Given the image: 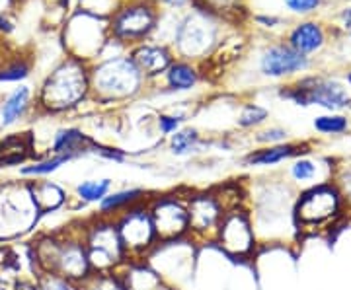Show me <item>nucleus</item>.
Returning <instances> with one entry per match:
<instances>
[{
  "mask_svg": "<svg viewBox=\"0 0 351 290\" xmlns=\"http://www.w3.org/2000/svg\"><path fill=\"white\" fill-rule=\"evenodd\" d=\"M299 191L285 179L258 181L254 193H248L246 207L250 211L254 230L260 246L295 243L301 240L295 224V201Z\"/></svg>",
  "mask_w": 351,
  "mask_h": 290,
  "instance_id": "nucleus-1",
  "label": "nucleus"
},
{
  "mask_svg": "<svg viewBox=\"0 0 351 290\" xmlns=\"http://www.w3.org/2000/svg\"><path fill=\"white\" fill-rule=\"evenodd\" d=\"M90 98V64L66 57L43 80L36 105L43 114H66Z\"/></svg>",
  "mask_w": 351,
  "mask_h": 290,
  "instance_id": "nucleus-2",
  "label": "nucleus"
},
{
  "mask_svg": "<svg viewBox=\"0 0 351 290\" xmlns=\"http://www.w3.org/2000/svg\"><path fill=\"white\" fill-rule=\"evenodd\" d=\"M348 218V207L334 181H326L297 193L295 224L299 236H316L338 228Z\"/></svg>",
  "mask_w": 351,
  "mask_h": 290,
  "instance_id": "nucleus-3",
  "label": "nucleus"
},
{
  "mask_svg": "<svg viewBox=\"0 0 351 290\" xmlns=\"http://www.w3.org/2000/svg\"><path fill=\"white\" fill-rule=\"evenodd\" d=\"M147 86V78L135 61L127 57H108L90 66V96L100 103H119L137 98Z\"/></svg>",
  "mask_w": 351,
  "mask_h": 290,
  "instance_id": "nucleus-4",
  "label": "nucleus"
},
{
  "mask_svg": "<svg viewBox=\"0 0 351 290\" xmlns=\"http://www.w3.org/2000/svg\"><path fill=\"white\" fill-rule=\"evenodd\" d=\"M82 240L94 273H117L129 263L125 248L113 220L94 215L88 222H82Z\"/></svg>",
  "mask_w": 351,
  "mask_h": 290,
  "instance_id": "nucleus-5",
  "label": "nucleus"
},
{
  "mask_svg": "<svg viewBox=\"0 0 351 290\" xmlns=\"http://www.w3.org/2000/svg\"><path fill=\"white\" fill-rule=\"evenodd\" d=\"M41 216L34 205L29 183L0 185V241L22 238L39 226Z\"/></svg>",
  "mask_w": 351,
  "mask_h": 290,
  "instance_id": "nucleus-6",
  "label": "nucleus"
},
{
  "mask_svg": "<svg viewBox=\"0 0 351 290\" xmlns=\"http://www.w3.org/2000/svg\"><path fill=\"white\" fill-rule=\"evenodd\" d=\"M195 241L189 238L158 243L151 255L145 259L160 275L164 287L172 290H182V287L191 280L195 269Z\"/></svg>",
  "mask_w": 351,
  "mask_h": 290,
  "instance_id": "nucleus-7",
  "label": "nucleus"
},
{
  "mask_svg": "<svg viewBox=\"0 0 351 290\" xmlns=\"http://www.w3.org/2000/svg\"><path fill=\"white\" fill-rule=\"evenodd\" d=\"M279 98L293 101L295 105L301 107L318 105L326 109L328 114H339L351 105L348 90L338 80L324 76H306L291 86H283L279 90Z\"/></svg>",
  "mask_w": 351,
  "mask_h": 290,
  "instance_id": "nucleus-8",
  "label": "nucleus"
},
{
  "mask_svg": "<svg viewBox=\"0 0 351 290\" xmlns=\"http://www.w3.org/2000/svg\"><path fill=\"white\" fill-rule=\"evenodd\" d=\"M215 246L225 253L226 257L237 259V261H250L256 257L260 241L256 236L252 215L246 205L226 211L217 232Z\"/></svg>",
  "mask_w": 351,
  "mask_h": 290,
  "instance_id": "nucleus-9",
  "label": "nucleus"
},
{
  "mask_svg": "<svg viewBox=\"0 0 351 290\" xmlns=\"http://www.w3.org/2000/svg\"><path fill=\"white\" fill-rule=\"evenodd\" d=\"M147 207L160 243L189 238L188 195L176 191L156 193L149 197Z\"/></svg>",
  "mask_w": 351,
  "mask_h": 290,
  "instance_id": "nucleus-10",
  "label": "nucleus"
},
{
  "mask_svg": "<svg viewBox=\"0 0 351 290\" xmlns=\"http://www.w3.org/2000/svg\"><path fill=\"white\" fill-rule=\"evenodd\" d=\"M113 222L117 226L129 261H145L160 243L147 202L121 213Z\"/></svg>",
  "mask_w": 351,
  "mask_h": 290,
  "instance_id": "nucleus-11",
  "label": "nucleus"
},
{
  "mask_svg": "<svg viewBox=\"0 0 351 290\" xmlns=\"http://www.w3.org/2000/svg\"><path fill=\"white\" fill-rule=\"evenodd\" d=\"M108 31L110 22L106 25V20L101 16L80 10L66 24L64 47L69 49L71 57L88 63L92 57L100 55L101 47L108 43Z\"/></svg>",
  "mask_w": 351,
  "mask_h": 290,
  "instance_id": "nucleus-12",
  "label": "nucleus"
},
{
  "mask_svg": "<svg viewBox=\"0 0 351 290\" xmlns=\"http://www.w3.org/2000/svg\"><path fill=\"white\" fill-rule=\"evenodd\" d=\"M158 22L154 4L147 0L127 2L110 18V34L117 43H143L151 36Z\"/></svg>",
  "mask_w": 351,
  "mask_h": 290,
  "instance_id": "nucleus-13",
  "label": "nucleus"
},
{
  "mask_svg": "<svg viewBox=\"0 0 351 290\" xmlns=\"http://www.w3.org/2000/svg\"><path fill=\"white\" fill-rule=\"evenodd\" d=\"M189 240L197 246L215 243L219 226L226 215V207L217 191H199L188 195Z\"/></svg>",
  "mask_w": 351,
  "mask_h": 290,
  "instance_id": "nucleus-14",
  "label": "nucleus"
},
{
  "mask_svg": "<svg viewBox=\"0 0 351 290\" xmlns=\"http://www.w3.org/2000/svg\"><path fill=\"white\" fill-rule=\"evenodd\" d=\"M217 43V25L213 16L197 12L188 18L176 29V47L184 59H203Z\"/></svg>",
  "mask_w": 351,
  "mask_h": 290,
  "instance_id": "nucleus-15",
  "label": "nucleus"
},
{
  "mask_svg": "<svg viewBox=\"0 0 351 290\" xmlns=\"http://www.w3.org/2000/svg\"><path fill=\"white\" fill-rule=\"evenodd\" d=\"M336 168L338 166L328 158H314L311 154H304V156L291 160L285 181L297 191L308 189L314 185L332 181L334 174H336Z\"/></svg>",
  "mask_w": 351,
  "mask_h": 290,
  "instance_id": "nucleus-16",
  "label": "nucleus"
},
{
  "mask_svg": "<svg viewBox=\"0 0 351 290\" xmlns=\"http://www.w3.org/2000/svg\"><path fill=\"white\" fill-rule=\"evenodd\" d=\"M308 66H311L308 57H304L285 43L267 47L260 59V72L267 78H285V76L302 72Z\"/></svg>",
  "mask_w": 351,
  "mask_h": 290,
  "instance_id": "nucleus-17",
  "label": "nucleus"
},
{
  "mask_svg": "<svg viewBox=\"0 0 351 290\" xmlns=\"http://www.w3.org/2000/svg\"><path fill=\"white\" fill-rule=\"evenodd\" d=\"M313 148L306 142H283L276 146H260L256 150H250L242 158L244 168H274V166L291 162L299 156L311 154Z\"/></svg>",
  "mask_w": 351,
  "mask_h": 290,
  "instance_id": "nucleus-18",
  "label": "nucleus"
},
{
  "mask_svg": "<svg viewBox=\"0 0 351 290\" xmlns=\"http://www.w3.org/2000/svg\"><path fill=\"white\" fill-rule=\"evenodd\" d=\"M27 183H29V193H32V199H34V205L38 209L41 220L53 213H59L71 202L69 191L64 189L63 185H59L57 181L34 179Z\"/></svg>",
  "mask_w": 351,
  "mask_h": 290,
  "instance_id": "nucleus-19",
  "label": "nucleus"
},
{
  "mask_svg": "<svg viewBox=\"0 0 351 290\" xmlns=\"http://www.w3.org/2000/svg\"><path fill=\"white\" fill-rule=\"evenodd\" d=\"M131 59L135 61L143 76L147 80H152V78H158V76L168 72V68L174 64V53L166 45H145V43H141L138 47L133 49Z\"/></svg>",
  "mask_w": 351,
  "mask_h": 290,
  "instance_id": "nucleus-20",
  "label": "nucleus"
},
{
  "mask_svg": "<svg viewBox=\"0 0 351 290\" xmlns=\"http://www.w3.org/2000/svg\"><path fill=\"white\" fill-rule=\"evenodd\" d=\"M151 191L145 187H121V189H113L108 197H104V201L96 205V216L115 220L121 213H125L129 209L143 205L149 201Z\"/></svg>",
  "mask_w": 351,
  "mask_h": 290,
  "instance_id": "nucleus-21",
  "label": "nucleus"
},
{
  "mask_svg": "<svg viewBox=\"0 0 351 290\" xmlns=\"http://www.w3.org/2000/svg\"><path fill=\"white\" fill-rule=\"evenodd\" d=\"M32 105H34V94L29 86L20 84L10 90L0 101V129H10L16 123H20L29 114Z\"/></svg>",
  "mask_w": 351,
  "mask_h": 290,
  "instance_id": "nucleus-22",
  "label": "nucleus"
},
{
  "mask_svg": "<svg viewBox=\"0 0 351 290\" xmlns=\"http://www.w3.org/2000/svg\"><path fill=\"white\" fill-rule=\"evenodd\" d=\"M94 144H96V140L90 139L86 133H82V129L63 127L53 135L49 154H71L76 158H82L86 154H92Z\"/></svg>",
  "mask_w": 351,
  "mask_h": 290,
  "instance_id": "nucleus-23",
  "label": "nucleus"
},
{
  "mask_svg": "<svg viewBox=\"0 0 351 290\" xmlns=\"http://www.w3.org/2000/svg\"><path fill=\"white\" fill-rule=\"evenodd\" d=\"M119 275L127 290H164V280L147 261H129Z\"/></svg>",
  "mask_w": 351,
  "mask_h": 290,
  "instance_id": "nucleus-24",
  "label": "nucleus"
},
{
  "mask_svg": "<svg viewBox=\"0 0 351 290\" xmlns=\"http://www.w3.org/2000/svg\"><path fill=\"white\" fill-rule=\"evenodd\" d=\"M76 160V156L71 154H49V156H39L36 160L27 162V164L20 166V177H24L25 181H34V179H41L47 177L55 172H59L63 166L69 162Z\"/></svg>",
  "mask_w": 351,
  "mask_h": 290,
  "instance_id": "nucleus-25",
  "label": "nucleus"
},
{
  "mask_svg": "<svg viewBox=\"0 0 351 290\" xmlns=\"http://www.w3.org/2000/svg\"><path fill=\"white\" fill-rule=\"evenodd\" d=\"M289 45L306 57V55H311V53L318 51L324 45V31H322L320 25L314 24V22H304V24L297 25L291 31Z\"/></svg>",
  "mask_w": 351,
  "mask_h": 290,
  "instance_id": "nucleus-26",
  "label": "nucleus"
},
{
  "mask_svg": "<svg viewBox=\"0 0 351 290\" xmlns=\"http://www.w3.org/2000/svg\"><path fill=\"white\" fill-rule=\"evenodd\" d=\"M113 191L112 177H100V179H84L80 183H76L73 189V199L80 207L86 205H98L104 201V197H108Z\"/></svg>",
  "mask_w": 351,
  "mask_h": 290,
  "instance_id": "nucleus-27",
  "label": "nucleus"
},
{
  "mask_svg": "<svg viewBox=\"0 0 351 290\" xmlns=\"http://www.w3.org/2000/svg\"><path fill=\"white\" fill-rule=\"evenodd\" d=\"M166 88L170 92H188L199 82V70L189 61H174L166 72Z\"/></svg>",
  "mask_w": 351,
  "mask_h": 290,
  "instance_id": "nucleus-28",
  "label": "nucleus"
},
{
  "mask_svg": "<svg viewBox=\"0 0 351 290\" xmlns=\"http://www.w3.org/2000/svg\"><path fill=\"white\" fill-rule=\"evenodd\" d=\"M205 144V140L201 139L199 131L193 127H182L178 133L172 137H168V150L172 156L184 158V156H191Z\"/></svg>",
  "mask_w": 351,
  "mask_h": 290,
  "instance_id": "nucleus-29",
  "label": "nucleus"
},
{
  "mask_svg": "<svg viewBox=\"0 0 351 290\" xmlns=\"http://www.w3.org/2000/svg\"><path fill=\"white\" fill-rule=\"evenodd\" d=\"M314 131L320 135L336 137V135H348L351 131V119L343 114H324L314 119Z\"/></svg>",
  "mask_w": 351,
  "mask_h": 290,
  "instance_id": "nucleus-30",
  "label": "nucleus"
},
{
  "mask_svg": "<svg viewBox=\"0 0 351 290\" xmlns=\"http://www.w3.org/2000/svg\"><path fill=\"white\" fill-rule=\"evenodd\" d=\"M193 6L197 12L209 14V16H221L228 18L232 14L242 12V2L240 0H193Z\"/></svg>",
  "mask_w": 351,
  "mask_h": 290,
  "instance_id": "nucleus-31",
  "label": "nucleus"
},
{
  "mask_svg": "<svg viewBox=\"0 0 351 290\" xmlns=\"http://www.w3.org/2000/svg\"><path fill=\"white\" fill-rule=\"evenodd\" d=\"M267 119H269V111L263 105H260V103H246V105H242L239 117H237V125L240 129H244V131H248V129L262 127Z\"/></svg>",
  "mask_w": 351,
  "mask_h": 290,
  "instance_id": "nucleus-32",
  "label": "nucleus"
},
{
  "mask_svg": "<svg viewBox=\"0 0 351 290\" xmlns=\"http://www.w3.org/2000/svg\"><path fill=\"white\" fill-rule=\"evenodd\" d=\"M29 72H32V63L24 57H18L0 66V82H22L29 76Z\"/></svg>",
  "mask_w": 351,
  "mask_h": 290,
  "instance_id": "nucleus-33",
  "label": "nucleus"
},
{
  "mask_svg": "<svg viewBox=\"0 0 351 290\" xmlns=\"http://www.w3.org/2000/svg\"><path fill=\"white\" fill-rule=\"evenodd\" d=\"M80 287H82V290H127L125 282H123V278L119 275V271L117 273H106V275L94 273Z\"/></svg>",
  "mask_w": 351,
  "mask_h": 290,
  "instance_id": "nucleus-34",
  "label": "nucleus"
},
{
  "mask_svg": "<svg viewBox=\"0 0 351 290\" xmlns=\"http://www.w3.org/2000/svg\"><path fill=\"white\" fill-rule=\"evenodd\" d=\"M254 140L260 146H276V144H283L289 142V131L283 127H265L256 133Z\"/></svg>",
  "mask_w": 351,
  "mask_h": 290,
  "instance_id": "nucleus-35",
  "label": "nucleus"
},
{
  "mask_svg": "<svg viewBox=\"0 0 351 290\" xmlns=\"http://www.w3.org/2000/svg\"><path fill=\"white\" fill-rule=\"evenodd\" d=\"M36 290H82V287L63 277L43 273L36 278Z\"/></svg>",
  "mask_w": 351,
  "mask_h": 290,
  "instance_id": "nucleus-36",
  "label": "nucleus"
},
{
  "mask_svg": "<svg viewBox=\"0 0 351 290\" xmlns=\"http://www.w3.org/2000/svg\"><path fill=\"white\" fill-rule=\"evenodd\" d=\"M186 115L184 114H160L156 117V127H158V133L162 137H172L174 133H178L182 125L186 123Z\"/></svg>",
  "mask_w": 351,
  "mask_h": 290,
  "instance_id": "nucleus-37",
  "label": "nucleus"
},
{
  "mask_svg": "<svg viewBox=\"0 0 351 290\" xmlns=\"http://www.w3.org/2000/svg\"><path fill=\"white\" fill-rule=\"evenodd\" d=\"M332 181L336 183V187L341 193V199L348 207V213H351V168H336Z\"/></svg>",
  "mask_w": 351,
  "mask_h": 290,
  "instance_id": "nucleus-38",
  "label": "nucleus"
},
{
  "mask_svg": "<svg viewBox=\"0 0 351 290\" xmlns=\"http://www.w3.org/2000/svg\"><path fill=\"white\" fill-rule=\"evenodd\" d=\"M92 154L100 156V158H104V160L115 162V164H123V162H127L125 150H121V148H113V146H104V144H100V142H96V144H94V150H92Z\"/></svg>",
  "mask_w": 351,
  "mask_h": 290,
  "instance_id": "nucleus-39",
  "label": "nucleus"
},
{
  "mask_svg": "<svg viewBox=\"0 0 351 290\" xmlns=\"http://www.w3.org/2000/svg\"><path fill=\"white\" fill-rule=\"evenodd\" d=\"M289 10L297 14H308L320 6V0H285Z\"/></svg>",
  "mask_w": 351,
  "mask_h": 290,
  "instance_id": "nucleus-40",
  "label": "nucleus"
},
{
  "mask_svg": "<svg viewBox=\"0 0 351 290\" xmlns=\"http://www.w3.org/2000/svg\"><path fill=\"white\" fill-rule=\"evenodd\" d=\"M14 29L12 20L4 14H0V34H10Z\"/></svg>",
  "mask_w": 351,
  "mask_h": 290,
  "instance_id": "nucleus-41",
  "label": "nucleus"
},
{
  "mask_svg": "<svg viewBox=\"0 0 351 290\" xmlns=\"http://www.w3.org/2000/svg\"><path fill=\"white\" fill-rule=\"evenodd\" d=\"M258 22H260V24H265L267 27H274L279 20H277V18H265V16H260V18H258Z\"/></svg>",
  "mask_w": 351,
  "mask_h": 290,
  "instance_id": "nucleus-42",
  "label": "nucleus"
},
{
  "mask_svg": "<svg viewBox=\"0 0 351 290\" xmlns=\"http://www.w3.org/2000/svg\"><path fill=\"white\" fill-rule=\"evenodd\" d=\"M341 20H343V25H346V29H351V8H348L346 12L341 14Z\"/></svg>",
  "mask_w": 351,
  "mask_h": 290,
  "instance_id": "nucleus-43",
  "label": "nucleus"
},
{
  "mask_svg": "<svg viewBox=\"0 0 351 290\" xmlns=\"http://www.w3.org/2000/svg\"><path fill=\"white\" fill-rule=\"evenodd\" d=\"M162 2H166V4H170V6H184L188 0H162Z\"/></svg>",
  "mask_w": 351,
  "mask_h": 290,
  "instance_id": "nucleus-44",
  "label": "nucleus"
},
{
  "mask_svg": "<svg viewBox=\"0 0 351 290\" xmlns=\"http://www.w3.org/2000/svg\"><path fill=\"white\" fill-rule=\"evenodd\" d=\"M0 290H12L10 287H6V285H0Z\"/></svg>",
  "mask_w": 351,
  "mask_h": 290,
  "instance_id": "nucleus-45",
  "label": "nucleus"
},
{
  "mask_svg": "<svg viewBox=\"0 0 351 290\" xmlns=\"http://www.w3.org/2000/svg\"><path fill=\"white\" fill-rule=\"evenodd\" d=\"M348 80H350V82H351V75H350V76H348Z\"/></svg>",
  "mask_w": 351,
  "mask_h": 290,
  "instance_id": "nucleus-46",
  "label": "nucleus"
}]
</instances>
